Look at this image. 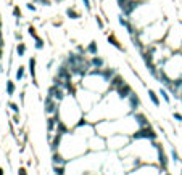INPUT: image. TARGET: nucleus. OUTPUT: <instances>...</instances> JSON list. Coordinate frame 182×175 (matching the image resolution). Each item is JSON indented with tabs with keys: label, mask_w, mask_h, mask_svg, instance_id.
Listing matches in <instances>:
<instances>
[{
	"label": "nucleus",
	"mask_w": 182,
	"mask_h": 175,
	"mask_svg": "<svg viewBox=\"0 0 182 175\" xmlns=\"http://www.w3.org/2000/svg\"><path fill=\"white\" fill-rule=\"evenodd\" d=\"M84 109L81 108V104L77 103V100L74 95L68 93L61 101H60V108H58V119L61 122H65L68 127L73 130V127L84 117Z\"/></svg>",
	"instance_id": "f257e3e1"
},
{
	"label": "nucleus",
	"mask_w": 182,
	"mask_h": 175,
	"mask_svg": "<svg viewBox=\"0 0 182 175\" xmlns=\"http://www.w3.org/2000/svg\"><path fill=\"white\" fill-rule=\"evenodd\" d=\"M44 108H45V114L47 116H58V108H60V101H56L53 96L47 95L45 96V103H44Z\"/></svg>",
	"instance_id": "0eeeda50"
},
{
	"label": "nucleus",
	"mask_w": 182,
	"mask_h": 175,
	"mask_svg": "<svg viewBox=\"0 0 182 175\" xmlns=\"http://www.w3.org/2000/svg\"><path fill=\"white\" fill-rule=\"evenodd\" d=\"M163 175H172V174H171V172H168V170H165V172H163Z\"/></svg>",
	"instance_id": "473e14b6"
},
{
	"label": "nucleus",
	"mask_w": 182,
	"mask_h": 175,
	"mask_svg": "<svg viewBox=\"0 0 182 175\" xmlns=\"http://www.w3.org/2000/svg\"><path fill=\"white\" fill-rule=\"evenodd\" d=\"M171 156H172V159H174V162H179V161H181V158H179L177 151H176L174 148H172V149H171Z\"/></svg>",
	"instance_id": "bb28decb"
},
{
	"label": "nucleus",
	"mask_w": 182,
	"mask_h": 175,
	"mask_svg": "<svg viewBox=\"0 0 182 175\" xmlns=\"http://www.w3.org/2000/svg\"><path fill=\"white\" fill-rule=\"evenodd\" d=\"M28 32H29V35H31V37H32V39H34V40H35V39H39V34H37V29H35V28H34V26H29V28H28Z\"/></svg>",
	"instance_id": "5701e85b"
},
{
	"label": "nucleus",
	"mask_w": 182,
	"mask_h": 175,
	"mask_svg": "<svg viewBox=\"0 0 182 175\" xmlns=\"http://www.w3.org/2000/svg\"><path fill=\"white\" fill-rule=\"evenodd\" d=\"M18 175H29L28 170H26V167H19L18 169Z\"/></svg>",
	"instance_id": "7c9ffc66"
},
{
	"label": "nucleus",
	"mask_w": 182,
	"mask_h": 175,
	"mask_svg": "<svg viewBox=\"0 0 182 175\" xmlns=\"http://www.w3.org/2000/svg\"><path fill=\"white\" fill-rule=\"evenodd\" d=\"M127 106H129L131 113H135V111L140 108V98H139V95H137L135 92H132L129 95V98H127Z\"/></svg>",
	"instance_id": "1a4fd4ad"
},
{
	"label": "nucleus",
	"mask_w": 182,
	"mask_h": 175,
	"mask_svg": "<svg viewBox=\"0 0 182 175\" xmlns=\"http://www.w3.org/2000/svg\"><path fill=\"white\" fill-rule=\"evenodd\" d=\"M148 96H150V101L155 104L156 108H160V104H161V101H160V96H158V93L155 92V90H151V89H148Z\"/></svg>",
	"instance_id": "dca6fc26"
},
{
	"label": "nucleus",
	"mask_w": 182,
	"mask_h": 175,
	"mask_svg": "<svg viewBox=\"0 0 182 175\" xmlns=\"http://www.w3.org/2000/svg\"><path fill=\"white\" fill-rule=\"evenodd\" d=\"M8 108H10V109L13 111L15 114H19V106H18L16 103H13V101H10V103H8Z\"/></svg>",
	"instance_id": "b1692460"
},
{
	"label": "nucleus",
	"mask_w": 182,
	"mask_h": 175,
	"mask_svg": "<svg viewBox=\"0 0 182 175\" xmlns=\"http://www.w3.org/2000/svg\"><path fill=\"white\" fill-rule=\"evenodd\" d=\"M126 84V80H124V77L121 76V74H116L115 77H113L111 80H110V90H118L121 85H124Z\"/></svg>",
	"instance_id": "f8f14e48"
},
{
	"label": "nucleus",
	"mask_w": 182,
	"mask_h": 175,
	"mask_svg": "<svg viewBox=\"0 0 182 175\" xmlns=\"http://www.w3.org/2000/svg\"><path fill=\"white\" fill-rule=\"evenodd\" d=\"M65 13H66V16L69 18V19H79V18H81V13H79V11H76L73 7H68Z\"/></svg>",
	"instance_id": "f3484780"
},
{
	"label": "nucleus",
	"mask_w": 182,
	"mask_h": 175,
	"mask_svg": "<svg viewBox=\"0 0 182 175\" xmlns=\"http://www.w3.org/2000/svg\"><path fill=\"white\" fill-rule=\"evenodd\" d=\"M160 95H161V98L165 100L166 103H171V96H169V90L168 89H165V87H163V89H160Z\"/></svg>",
	"instance_id": "6ab92c4d"
},
{
	"label": "nucleus",
	"mask_w": 182,
	"mask_h": 175,
	"mask_svg": "<svg viewBox=\"0 0 182 175\" xmlns=\"http://www.w3.org/2000/svg\"><path fill=\"white\" fill-rule=\"evenodd\" d=\"M181 175H182V172H181Z\"/></svg>",
	"instance_id": "f704fd0d"
},
{
	"label": "nucleus",
	"mask_w": 182,
	"mask_h": 175,
	"mask_svg": "<svg viewBox=\"0 0 182 175\" xmlns=\"http://www.w3.org/2000/svg\"><path fill=\"white\" fill-rule=\"evenodd\" d=\"M87 146H89L90 151H103V149L106 148V140H105V137H102V135L94 133L87 140Z\"/></svg>",
	"instance_id": "423d86ee"
},
{
	"label": "nucleus",
	"mask_w": 182,
	"mask_h": 175,
	"mask_svg": "<svg viewBox=\"0 0 182 175\" xmlns=\"http://www.w3.org/2000/svg\"><path fill=\"white\" fill-rule=\"evenodd\" d=\"M0 175H3V169L0 167Z\"/></svg>",
	"instance_id": "72a5a7b5"
},
{
	"label": "nucleus",
	"mask_w": 182,
	"mask_h": 175,
	"mask_svg": "<svg viewBox=\"0 0 182 175\" xmlns=\"http://www.w3.org/2000/svg\"><path fill=\"white\" fill-rule=\"evenodd\" d=\"M161 71L172 80L182 77V50H176V52L163 63Z\"/></svg>",
	"instance_id": "f03ea898"
},
{
	"label": "nucleus",
	"mask_w": 182,
	"mask_h": 175,
	"mask_svg": "<svg viewBox=\"0 0 182 175\" xmlns=\"http://www.w3.org/2000/svg\"><path fill=\"white\" fill-rule=\"evenodd\" d=\"M44 47H45V42H44L42 37L35 39V44H34V48L35 50H44Z\"/></svg>",
	"instance_id": "4be33fe9"
},
{
	"label": "nucleus",
	"mask_w": 182,
	"mask_h": 175,
	"mask_svg": "<svg viewBox=\"0 0 182 175\" xmlns=\"http://www.w3.org/2000/svg\"><path fill=\"white\" fill-rule=\"evenodd\" d=\"M95 21H97L98 29H102V31H103V29H105V23L102 21V18H100V16H95Z\"/></svg>",
	"instance_id": "a878e982"
},
{
	"label": "nucleus",
	"mask_w": 182,
	"mask_h": 175,
	"mask_svg": "<svg viewBox=\"0 0 182 175\" xmlns=\"http://www.w3.org/2000/svg\"><path fill=\"white\" fill-rule=\"evenodd\" d=\"M115 92L118 93V96H119V98H123V100H127V98H129V95H131V93L134 92V90H132V87H131L129 84L126 82V84H124V85H121V87H119L118 90H115Z\"/></svg>",
	"instance_id": "9d476101"
},
{
	"label": "nucleus",
	"mask_w": 182,
	"mask_h": 175,
	"mask_svg": "<svg viewBox=\"0 0 182 175\" xmlns=\"http://www.w3.org/2000/svg\"><path fill=\"white\" fill-rule=\"evenodd\" d=\"M13 15H15V18H16V19H19V18H21V10H19V7H18V5H15V7H13Z\"/></svg>",
	"instance_id": "393cba45"
},
{
	"label": "nucleus",
	"mask_w": 182,
	"mask_h": 175,
	"mask_svg": "<svg viewBox=\"0 0 182 175\" xmlns=\"http://www.w3.org/2000/svg\"><path fill=\"white\" fill-rule=\"evenodd\" d=\"M15 39H16V40H21V34H19V32H15Z\"/></svg>",
	"instance_id": "2f4dec72"
},
{
	"label": "nucleus",
	"mask_w": 182,
	"mask_h": 175,
	"mask_svg": "<svg viewBox=\"0 0 182 175\" xmlns=\"http://www.w3.org/2000/svg\"><path fill=\"white\" fill-rule=\"evenodd\" d=\"M15 92H16V85H15V82H13V80H7V93L10 96H13Z\"/></svg>",
	"instance_id": "aec40b11"
},
{
	"label": "nucleus",
	"mask_w": 182,
	"mask_h": 175,
	"mask_svg": "<svg viewBox=\"0 0 182 175\" xmlns=\"http://www.w3.org/2000/svg\"><path fill=\"white\" fill-rule=\"evenodd\" d=\"M156 130L151 127V124L145 127H139L132 133V140H156Z\"/></svg>",
	"instance_id": "39448f33"
},
{
	"label": "nucleus",
	"mask_w": 182,
	"mask_h": 175,
	"mask_svg": "<svg viewBox=\"0 0 182 175\" xmlns=\"http://www.w3.org/2000/svg\"><path fill=\"white\" fill-rule=\"evenodd\" d=\"M26 52H28V47H26V44L19 40V44L16 45V55L19 56V58H21V56H24V55H26Z\"/></svg>",
	"instance_id": "a211bd4d"
},
{
	"label": "nucleus",
	"mask_w": 182,
	"mask_h": 175,
	"mask_svg": "<svg viewBox=\"0 0 182 175\" xmlns=\"http://www.w3.org/2000/svg\"><path fill=\"white\" fill-rule=\"evenodd\" d=\"M165 42L172 48V50H174V52L182 48V23H181V21L176 23V24H172L171 28L168 29L166 37H165Z\"/></svg>",
	"instance_id": "7ed1b4c3"
},
{
	"label": "nucleus",
	"mask_w": 182,
	"mask_h": 175,
	"mask_svg": "<svg viewBox=\"0 0 182 175\" xmlns=\"http://www.w3.org/2000/svg\"><path fill=\"white\" fill-rule=\"evenodd\" d=\"M24 72H26V66H19L16 71V80H23L24 79Z\"/></svg>",
	"instance_id": "412c9836"
},
{
	"label": "nucleus",
	"mask_w": 182,
	"mask_h": 175,
	"mask_svg": "<svg viewBox=\"0 0 182 175\" xmlns=\"http://www.w3.org/2000/svg\"><path fill=\"white\" fill-rule=\"evenodd\" d=\"M85 53H87V55H90V56L98 55V45H97V42H95V40L89 42L87 48H85Z\"/></svg>",
	"instance_id": "2eb2a0df"
},
{
	"label": "nucleus",
	"mask_w": 182,
	"mask_h": 175,
	"mask_svg": "<svg viewBox=\"0 0 182 175\" xmlns=\"http://www.w3.org/2000/svg\"><path fill=\"white\" fill-rule=\"evenodd\" d=\"M82 2H84V7H85V10H87V11H90V10H92L90 0H82Z\"/></svg>",
	"instance_id": "c756f323"
},
{
	"label": "nucleus",
	"mask_w": 182,
	"mask_h": 175,
	"mask_svg": "<svg viewBox=\"0 0 182 175\" xmlns=\"http://www.w3.org/2000/svg\"><path fill=\"white\" fill-rule=\"evenodd\" d=\"M134 117H135L137 124H139V127H145V125H150V120H148V117L145 116L144 113H139V111H135V113H134Z\"/></svg>",
	"instance_id": "ddd939ff"
},
{
	"label": "nucleus",
	"mask_w": 182,
	"mask_h": 175,
	"mask_svg": "<svg viewBox=\"0 0 182 175\" xmlns=\"http://www.w3.org/2000/svg\"><path fill=\"white\" fill-rule=\"evenodd\" d=\"M172 117H174V119L177 120V122H181V124H182V114H181V113L174 111V113H172Z\"/></svg>",
	"instance_id": "cd10ccee"
},
{
	"label": "nucleus",
	"mask_w": 182,
	"mask_h": 175,
	"mask_svg": "<svg viewBox=\"0 0 182 175\" xmlns=\"http://www.w3.org/2000/svg\"><path fill=\"white\" fill-rule=\"evenodd\" d=\"M108 42H110V44H111L115 48H118L119 52H123V53L126 52V47H124V45L121 44V42H119V39L116 37L115 34H110V35H108Z\"/></svg>",
	"instance_id": "4468645a"
},
{
	"label": "nucleus",
	"mask_w": 182,
	"mask_h": 175,
	"mask_svg": "<svg viewBox=\"0 0 182 175\" xmlns=\"http://www.w3.org/2000/svg\"><path fill=\"white\" fill-rule=\"evenodd\" d=\"M89 61H90V69H103V66H105V59L98 55L90 56Z\"/></svg>",
	"instance_id": "9b49d317"
},
{
	"label": "nucleus",
	"mask_w": 182,
	"mask_h": 175,
	"mask_svg": "<svg viewBox=\"0 0 182 175\" xmlns=\"http://www.w3.org/2000/svg\"><path fill=\"white\" fill-rule=\"evenodd\" d=\"M29 76H31L32 79V84H34V87H39L37 84V59L34 58V56H31L29 58Z\"/></svg>",
	"instance_id": "6e6552de"
},
{
	"label": "nucleus",
	"mask_w": 182,
	"mask_h": 175,
	"mask_svg": "<svg viewBox=\"0 0 182 175\" xmlns=\"http://www.w3.org/2000/svg\"><path fill=\"white\" fill-rule=\"evenodd\" d=\"M26 7H28V10H29V11H37V7H35L34 2H29V3L26 5Z\"/></svg>",
	"instance_id": "c85d7f7f"
},
{
	"label": "nucleus",
	"mask_w": 182,
	"mask_h": 175,
	"mask_svg": "<svg viewBox=\"0 0 182 175\" xmlns=\"http://www.w3.org/2000/svg\"><path fill=\"white\" fill-rule=\"evenodd\" d=\"M163 169L160 165L155 164H140L139 167L132 169L131 172H127V175H163Z\"/></svg>",
	"instance_id": "20e7f679"
}]
</instances>
